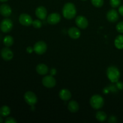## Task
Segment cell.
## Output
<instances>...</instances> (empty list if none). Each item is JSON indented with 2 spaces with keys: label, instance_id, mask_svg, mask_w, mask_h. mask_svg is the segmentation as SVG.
Listing matches in <instances>:
<instances>
[{
  "label": "cell",
  "instance_id": "6da1fadb",
  "mask_svg": "<svg viewBox=\"0 0 123 123\" xmlns=\"http://www.w3.org/2000/svg\"><path fill=\"white\" fill-rule=\"evenodd\" d=\"M62 15L67 19H72L76 15V8L75 6L72 2L65 4L62 8Z\"/></svg>",
  "mask_w": 123,
  "mask_h": 123
},
{
  "label": "cell",
  "instance_id": "7a4b0ae2",
  "mask_svg": "<svg viewBox=\"0 0 123 123\" xmlns=\"http://www.w3.org/2000/svg\"><path fill=\"white\" fill-rule=\"evenodd\" d=\"M107 76L111 82L116 83L120 78V72L118 68L115 66H110L107 69Z\"/></svg>",
  "mask_w": 123,
  "mask_h": 123
},
{
  "label": "cell",
  "instance_id": "3957f363",
  "mask_svg": "<svg viewBox=\"0 0 123 123\" xmlns=\"http://www.w3.org/2000/svg\"><path fill=\"white\" fill-rule=\"evenodd\" d=\"M90 103L93 109L98 110L103 106L105 102L102 96L98 94H95L93 95L90 98Z\"/></svg>",
  "mask_w": 123,
  "mask_h": 123
},
{
  "label": "cell",
  "instance_id": "277c9868",
  "mask_svg": "<svg viewBox=\"0 0 123 123\" xmlns=\"http://www.w3.org/2000/svg\"><path fill=\"white\" fill-rule=\"evenodd\" d=\"M13 27V22L8 18H5L0 24V30L4 33H7L12 31Z\"/></svg>",
  "mask_w": 123,
  "mask_h": 123
},
{
  "label": "cell",
  "instance_id": "5b68a950",
  "mask_svg": "<svg viewBox=\"0 0 123 123\" xmlns=\"http://www.w3.org/2000/svg\"><path fill=\"white\" fill-rule=\"evenodd\" d=\"M24 100L28 105L30 106H34L37 103V97L35 93L32 91H27L24 94Z\"/></svg>",
  "mask_w": 123,
  "mask_h": 123
},
{
  "label": "cell",
  "instance_id": "8992f818",
  "mask_svg": "<svg viewBox=\"0 0 123 123\" xmlns=\"http://www.w3.org/2000/svg\"><path fill=\"white\" fill-rule=\"evenodd\" d=\"M34 51L38 55H42V54H44L47 50V46L46 43L43 41H39L36 43L33 47Z\"/></svg>",
  "mask_w": 123,
  "mask_h": 123
},
{
  "label": "cell",
  "instance_id": "52a82bcc",
  "mask_svg": "<svg viewBox=\"0 0 123 123\" xmlns=\"http://www.w3.org/2000/svg\"><path fill=\"white\" fill-rule=\"evenodd\" d=\"M56 82L52 75H48L42 79V84L48 88H52L56 85Z\"/></svg>",
  "mask_w": 123,
  "mask_h": 123
},
{
  "label": "cell",
  "instance_id": "ba28073f",
  "mask_svg": "<svg viewBox=\"0 0 123 123\" xmlns=\"http://www.w3.org/2000/svg\"><path fill=\"white\" fill-rule=\"evenodd\" d=\"M19 22L22 25H24L25 26H29L32 24V18L31 16L26 13H22L19 16Z\"/></svg>",
  "mask_w": 123,
  "mask_h": 123
},
{
  "label": "cell",
  "instance_id": "9c48e42d",
  "mask_svg": "<svg viewBox=\"0 0 123 123\" xmlns=\"http://www.w3.org/2000/svg\"><path fill=\"white\" fill-rule=\"evenodd\" d=\"M13 52L8 47L2 48L1 50V56L4 61H10L13 58Z\"/></svg>",
  "mask_w": 123,
  "mask_h": 123
},
{
  "label": "cell",
  "instance_id": "30bf717a",
  "mask_svg": "<svg viewBox=\"0 0 123 123\" xmlns=\"http://www.w3.org/2000/svg\"><path fill=\"white\" fill-rule=\"evenodd\" d=\"M61 19V15L59 13H53L48 16L47 18V22L50 25H56L60 22Z\"/></svg>",
  "mask_w": 123,
  "mask_h": 123
},
{
  "label": "cell",
  "instance_id": "8fae6325",
  "mask_svg": "<svg viewBox=\"0 0 123 123\" xmlns=\"http://www.w3.org/2000/svg\"><path fill=\"white\" fill-rule=\"evenodd\" d=\"M75 23L78 27L81 29H85L88 27V21L85 16H79L75 19Z\"/></svg>",
  "mask_w": 123,
  "mask_h": 123
},
{
  "label": "cell",
  "instance_id": "7c38bea8",
  "mask_svg": "<svg viewBox=\"0 0 123 123\" xmlns=\"http://www.w3.org/2000/svg\"><path fill=\"white\" fill-rule=\"evenodd\" d=\"M107 19L111 23H114L117 21L119 19V15L117 11L115 9H112L108 11L106 14Z\"/></svg>",
  "mask_w": 123,
  "mask_h": 123
},
{
  "label": "cell",
  "instance_id": "4fadbf2b",
  "mask_svg": "<svg viewBox=\"0 0 123 123\" xmlns=\"http://www.w3.org/2000/svg\"><path fill=\"white\" fill-rule=\"evenodd\" d=\"M47 14L48 12L45 7L43 6H39L37 7L36 10V15L38 19L40 20H44L47 18Z\"/></svg>",
  "mask_w": 123,
  "mask_h": 123
},
{
  "label": "cell",
  "instance_id": "5bb4252c",
  "mask_svg": "<svg viewBox=\"0 0 123 123\" xmlns=\"http://www.w3.org/2000/svg\"><path fill=\"white\" fill-rule=\"evenodd\" d=\"M12 10L9 5L3 4L0 6V14L4 17H9L12 14Z\"/></svg>",
  "mask_w": 123,
  "mask_h": 123
},
{
  "label": "cell",
  "instance_id": "9a60e30c",
  "mask_svg": "<svg viewBox=\"0 0 123 123\" xmlns=\"http://www.w3.org/2000/svg\"><path fill=\"white\" fill-rule=\"evenodd\" d=\"M59 96L62 100L68 101L72 97V93L68 90L64 88L60 90L59 92Z\"/></svg>",
  "mask_w": 123,
  "mask_h": 123
},
{
  "label": "cell",
  "instance_id": "2e32d148",
  "mask_svg": "<svg viewBox=\"0 0 123 123\" xmlns=\"http://www.w3.org/2000/svg\"><path fill=\"white\" fill-rule=\"evenodd\" d=\"M68 34L73 39H78L80 36V31L76 27H72L68 30Z\"/></svg>",
  "mask_w": 123,
  "mask_h": 123
},
{
  "label": "cell",
  "instance_id": "e0dca14e",
  "mask_svg": "<svg viewBox=\"0 0 123 123\" xmlns=\"http://www.w3.org/2000/svg\"><path fill=\"white\" fill-rule=\"evenodd\" d=\"M36 72L40 75H45L49 72V68L44 64H39L36 67Z\"/></svg>",
  "mask_w": 123,
  "mask_h": 123
},
{
  "label": "cell",
  "instance_id": "ac0fdd59",
  "mask_svg": "<svg viewBox=\"0 0 123 123\" xmlns=\"http://www.w3.org/2000/svg\"><path fill=\"white\" fill-rule=\"evenodd\" d=\"M68 109L72 113L76 112L79 109V104L78 102L74 100L70 101L68 105Z\"/></svg>",
  "mask_w": 123,
  "mask_h": 123
},
{
  "label": "cell",
  "instance_id": "d6986e66",
  "mask_svg": "<svg viewBox=\"0 0 123 123\" xmlns=\"http://www.w3.org/2000/svg\"><path fill=\"white\" fill-rule=\"evenodd\" d=\"M114 44L115 46L118 49H123V35H119L115 38L114 41Z\"/></svg>",
  "mask_w": 123,
  "mask_h": 123
},
{
  "label": "cell",
  "instance_id": "ffe728a7",
  "mask_svg": "<svg viewBox=\"0 0 123 123\" xmlns=\"http://www.w3.org/2000/svg\"><path fill=\"white\" fill-rule=\"evenodd\" d=\"M10 114V108L7 106H2L0 108V115L2 117H6Z\"/></svg>",
  "mask_w": 123,
  "mask_h": 123
},
{
  "label": "cell",
  "instance_id": "44dd1931",
  "mask_svg": "<svg viewBox=\"0 0 123 123\" xmlns=\"http://www.w3.org/2000/svg\"><path fill=\"white\" fill-rule=\"evenodd\" d=\"M3 43L6 47L12 46L14 43V38L11 36H7L4 38Z\"/></svg>",
  "mask_w": 123,
  "mask_h": 123
},
{
  "label": "cell",
  "instance_id": "7402d4cb",
  "mask_svg": "<svg viewBox=\"0 0 123 123\" xmlns=\"http://www.w3.org/2000/svg\"><path fill=\"white\" fill-rule=\"evenodd\" d=\"M96 118L100 122H103L107 119V115L103 111H98L96 113Z\"/></svg>",
  "mask_w": 123,
  "mask_h": 123
},
{
  "label": "cell",
  "instance_id": "603a6c76",
  "mask_svg": "<svg viewBox=\"0 0 123 123\" xmlns=\"http://www.w3.org/2000/svg\"><path fill=\"white\" fill-rule=\"evenodd\" d=\"M91 1L92 4L97 8H100L104 4L103 0H91Z\"/></svg>",
  "mask_w": 123,
  "mask_h": 123
},
{
  "label": "cell",
  "instance_id": "cb8c5ba5",
  "mask_svg": "<svg viewBox=\"0 0 123 123\" xmlns=\"http://www.w3.org/2000/svg\"><path fill=\"white\" fill-rule=\"evenodd\" d=\"M110 5L112 8H117L121 4V0H110Z\"/></svg>",
  "mask_w": 123,
  "mask_h": 123
},
{
  "label": "cell",
  "instance_id": "d4e9b609",
  "mask_svg": "<svg viewBox=\"0 0 123 123\" xmlns=\"http://www.w3.org/2000/svg\"><path fill=\"white\" fill-rule=\"evenodd\" d=\"M32 25H33L34 27L35 28H40L42 26V22L40 20H38V19H36V20H34L33 22H32Z\"/></svg>",
  "mask_w": 123,
  "mask_h": 123
},
{
  "label": "cell",
  "instance_id": "484cf974",
  "mask_svg": "<svg viewBox=\"0 0 123 123\" xmlns=\"http://www.w3.org/2000/svg\"><path fill=\"white\" fill-rule=\"evenodd\" d=\"M116 30L120 33H123V21L120 22L117 25Z\"/></svg>",
  "mask_w": 123,
  "mask_h": 123
},
{
  "label": "cell",
  "instance_id": "4316f807",
  "mask_svg": "<svg viewBox=\"0 0 123 123\" xmlns=\"http://www.w3.org/2000/svg\"><path fill=\"white\" fill-rule=\"evenodd\" d=\"M6 123H16L17 121L13 117H8L5 120Z\"/></svg>",
  "mask_w": 123,
  "mask_h": 123
},
{
  "label": "cell",
  "instance_id": "83f0119b",
  "mask_svg": "<svg viewBox=\"0 0 123 123\" xmlns=\"http://www.w3.org/2000/svg\"><path fill=\"white\" fill-rule=\"evenodd\" d=\"M117 121V118L115 117V116H111L108 120V122L109 123H116Z\"/></svg>",
  "mask_w": 123,
  "mask_h": 123
},
{
  "label": "cell",
  "instance_id": "f1b7e54d",
  "mask_svg": "<svg viewBox=\"0 0 123 123\" xmlns=\"http://www.w3.org/2000/svg\"><path fill=\"white\" fill-rule=\"evenodd\" d=\"M117 86L119 90H123V83L121 82H117Z\"/></svg>",
  "mask_w": 123,
  "mask_h": 123
},
{
  "label": "cell",
  "instance_id": "f546056e",
  "mask_svg": "<svg viewBox=\"0 0 123 123\" xmlns=\"http://www.w3.org/2000/svg\"><path fill=\"white\" fill-rule=\"evenodd\" d=\"M26 51H27L28 53H30V54H31V53H32V52L34 51V48H32V47H31V46L28 47V48H26Z\"/></svg>",
  "mask_w": 123,
  "mask_h": 123
},
{
  "label": "cell",
  "instance_id": "4dcf8cb0",
  "mask_svg": "<svg viewBox=\"0 0 123 123\" xmlns=\"http://www.w3.org/2000/svg\"><path fill=\"white\" fill-rule=\"evenodd\" d=\"M50 75H52V76L55 75L56 73V69H55V68H52V69L50 70Z\"/></svg>",
  "mask_w": 123,
  "mask_h": 123
},
{
  "label": "cell",
  "instance_id": "1f68e13d",
  "mask_svg": "<svg viewBox=\"0 0 123 123\" xmlns=\"http://www.w3.org/2000/svg\"><path fill=\"white\" fill-rule=\"evenodd\" d=\"M118 12H119V13H120L122 16H123V5L119 7Z\"/></svg>",
  "mask_w": 123,
  "mask_h": 123
},
{
  "label": "cell",
  "instance_id": "d6a6232c",
  "mask_svg": "<svg viewBox=\"0 0 123 123\" xmlns=\"http://www.w3.org/2000/svg\"><path fill=\"white\" fill-rule=\"evenodd\" d=\"M2 121H3V120H2V118L1 117H0V123H2Z\"/></svg>",
  "mask_w": 123,
  "mask_h": 123
},
{
  "label": "cell",
  "instance_id": "836d02e7",
  "mask_svg": "<svg viewBox=\"0 0 123 123\" xmlns=\"http://www.w3.org/2000/svg\"><path fill=\"white\" fill-rule=\"evenodd\" d=\"M7 1H8V0H0V1H1V2H7Z\"/></svg>",
  "mask_w": 123,
  "mask_h": 123
},
{
  "label": "cell",
  "instance_id": "e575fe53",
  "mask_svg": "<svg viewBox=\"0 0 123 123\" xmlns=\"http://www.w3.org/2000/svg\"><path fill=\"white\" fill-rule=\"evenodd\" d=\"M81 1H86V0H81Z\"/></svg>",
  "mask_w": 123,
  "mask_h": 123
}]
</instances>
